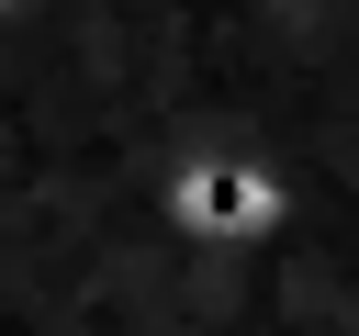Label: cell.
Wrapping results in <instances>:
<instances>
[{
  "label": "cell",
  "mask_w": 359,
  "mask_h": 336,
  "mask_svg": "<svg viewBox=\"0 0 359 336\" xmlns=\"http://www.w3.org/2000/svg\"><path fill=\"white\" fill-rule=\"evenodd\" d=\"M146 213H157V235H168V246H191V258L236 269V258H269V246L303 224V179H292L258 134L202 123V134H180V146L157 157Z\"/></svg>",
  "instance_id": "obj_1"
}]
</instances>
